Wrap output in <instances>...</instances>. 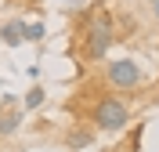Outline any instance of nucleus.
<instances>
[{
	"label": "nucleus",
	"instance_id": "nucleus-3",
	"mask_svg": "<svg viewBox=\"0 0 159 152\" xmlns=\"http://www.w3.org/2000/svg\"><path fill=\"white\" fill-rule=\"evenodd\" d=\"M105 83H109V91H116V94L138 91L141 83H145V69H141L134 58H116V62L105 65Z\"/></svg>",
	"mask_w": 159,
	"mask_h": 152
},
{
	"label": "nucleus",
	"instance_id": "nucleus-4",
	"mask_svg": "<svg viewBox=\"0 0 159 152\" xmlns=\"http://www.w3.org/2000/svg\"><path fill=\"white\" fill-rule=\"evenodd\" d=\"M94 123H76V127H69V134H65V145H69L72 152H80V149H90V145H94Z\"/></svg>",
	"mask_w": 159,
	"mask_h": 152
},
{
	"label": "nucleus",
	"instance_id": "nucleus-2",
	"mask_svg": "<svg viewBox=\"0 0 159 152\" xmlns=\"http://www.w3.org/2000/svg\"><path fill=\"white\" fill-rule=\"evenodd\" d=\"M90 123H94V131L123 134L130 127V105H127V98H119L116 91H105L94 105H90Z\"/></svg>",
	"mask_w": 159,
	"mask_h": 152
},
{
	"label": "nucleus",
	"instance_id": "nucleus-10",
	"mask_svg": "<svg viewBox=\"0 0 159 152\" xmlns=\"http://www.w3.org/2000/svg\"><path fill=\"white\" fill-rule=\"evenodd\" d=\"M152 4V15H156V22H159V0H148Z\"/></svg>",
	"mask_w": 159,
	"mask_h": 152
},
{
	"label": "nucleus",
	"instance_id": "nucleus-8",
	"mask_svg": "<svg viewBox=\"0 0 159 152\" xmlns=\"http://www.w3.org/2000/svg\"><path fill=\"white\" fill-rule=\"evenodd\" d=\"M141 138H145V127H130V134H127V152H141Z\"/></svg>",
	"mask_w": 159,
	"mask_h": 152
},
{
	"label": "nucleus",
	"instance_id": "nucleus-1",
	"mask_svg": "<svg viewBox=\"0 0 159 152\" xmlns=\"http://www.w3.org/2000/svg\"><path fill=\"white\" fill-rule=\"evenodd\" d=\"M76 40H80V58H87V62H98L109 54V47L116 44V25H112V15L101 4L83 15V25H80Z\"/></svg>",
	"mask_w": 159,
	"mask_h": 152
},
{
	"label": "nucleus",
	"instance_id": "nucleus-5",
	"mask_svg": "<svg viewBox=\"0 0 159 152\" xmlns=\"http://www.w3.org/2000/svg\"><path fill=\"white\" fill-rule=\"evenodd\" d=\"M0 44L4 47H18V44H25V22L22 18H11L0 25Z\"/></svg>",
	"mask_w": 159,
	"mask_h": 152
},
{
	"label": "nucleus",
	"instance_id": "nucleus-6",
	"mask_svg": "<svg viewBox=\"0 0 159 152\" xmlns=\"http://www.w3.org/2000/svg\"><path fill=\"white\" fill-rule=\"evenodd\" d=\"M22 112H25V109H7V112H0V138L18 134V127H22Z\"/></svg>",
	"mask_w": 159,
	"mask_h": 152
},
{
	"label": "nucleus",
	"instance_id": "nucleus-11",
	"mask_svg": "<svg viewBox=\"0 0 159 152\" xmlns=\"http://www.w3.org/2000/svg\"><path fill=\"white\" fill-rule=\"evenodd\" d=\"M109 152H127V149H109Z\"/></svg>",
	"mask_w": 159,
	"mask_h": 152
},
{
	"label": "nucleus",
	"instance_id": "nucleus-9",
	"mask_svg": "<svg viewBox=\"0 0 159 152\" xmlns=\"http://www.w3.org/2000/svg\"><path fill=\"white\" fill-rule=\"evenodd\" d=\"M43 36H47V29H43V25H40V22H25V40H43Z\"/></svg>",
	"mask_w": 159,
	"mask_h": 152
},
{
	"label": "nucleus",
	"instance_id": "nucleus-7",
	"mask_svg": "<svg viewBox=\"0 0 159 152\" xmlns=\"http://www.w3.org/2000/svg\"><path fill=\"white\" fill-rule=\"evenodd\" d=\"M43 98H47V94H43V87H33V91L25 94V98H22V109H25V112L40 109V105H43Z\"/></svg>",
	"mask_w": 159,
	"mask_h": 152
}]
</instances>
